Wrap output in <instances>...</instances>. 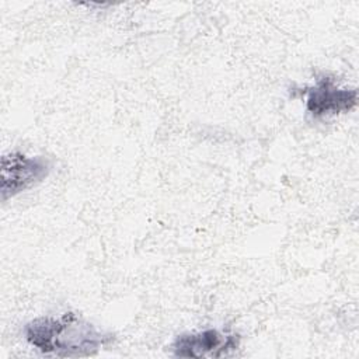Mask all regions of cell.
Returning <instances> with one entry per match:
<instances>
[{
	"label": "cell",
	"instance_id": "cell-4",
	"mask_svg": "<svg viewBox=\"0 0 359 359\" xmlns=\"http://www.w3.org/2000/svg\"><path fill=\"white\" fill-rule=\"evenodd\" d=\"M240 342L238 334L209 328L177 335L171 344V351L177 358H223L236 352Z\"/></svg>",
	"mask_w": 359,
	"mask_h": 359
},
{
	"label": "cell",
	"instance_id": "cell-1",
	"mask_svg": "<svg viewBox=\"0 0 359 359\" xmlns=\"http://www.w3.org/2000/svg\"><path fill=\"white\" fill-rule=\"evenodd\" d=\"M22 334L41 353L59 358L93 356L115 339L114 334L100 330L73 311L32 318L24 325Z\"/></svg>",
	"mask_w": 359,
	"mask_h": 359
},
{
	"label": "cell",
	"instance_id": "cell-3",
	"mask_svg": "<svg viewBox=\"0 0 359 359\" xmlns=\"http://www.w3.org/2000/svg\"><path fill=\"white\" fill-rule=\"evenodd\" d=\"M299 93L304 97L306 111L313 118L346 114L358 104V91L339 87L330 76L320 77L313 86H306Z\"/></svg>",
	"mask_w": 359,
	"mask_h": 359
},
{
	"label": "cell",
	"instance_id": "cell-2",
	"mask_svg": "<svg viewBox=\"0 0 359 359\" xmlns=\"http://www.w3.org/2000/svg\"><path fill=\"white\" fill-rule=\"evenodd\" d=\"M50 161L43 156H27L8 151L1 156L0 195L6 202L18 194L41 184L50 172Z\"/></svg>",
	"mask_w": 359,
	"mask_h": 359
}]
</instances>
